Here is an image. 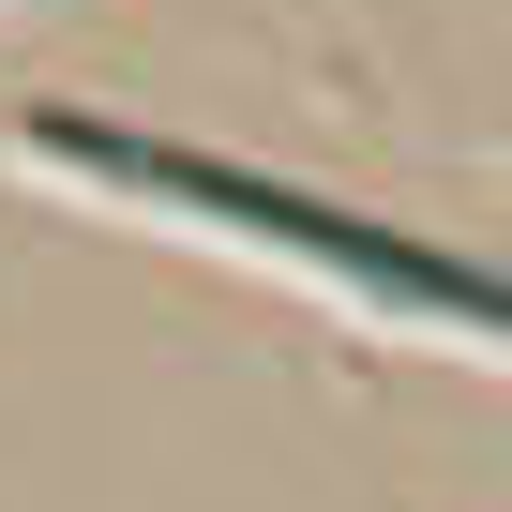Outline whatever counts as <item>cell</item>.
Masks as SVG:
<instances>
[{
  "instance_id": "6da1fadb",
  "label": "cell",
  "mask_w": 512,
  "mask_h": 512,
  "mask_svg": "<svg viewBox=\"0 0 512 512\" xmlns=\"http://www.w3.org/2000/svg\"><path fill=\"white\" fill-rule=\"evenodd\" d=\"M16 151L61 166V181H91V196L226 226V241L287 256V272H317V287H347V302H377V317H422V332H467V347L512 362V287L467 272V256H422V241H392V226H347V211H317V196H287V181H241V166H211V151H166V136H121V121H76V106H31Z\"/></svg>"
}]
</instances>
